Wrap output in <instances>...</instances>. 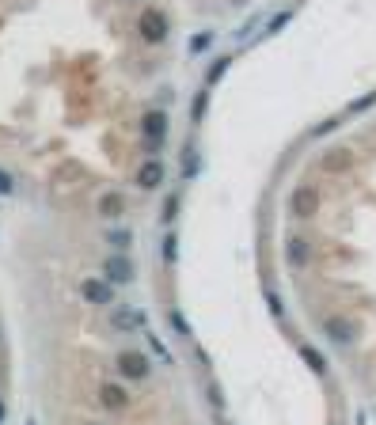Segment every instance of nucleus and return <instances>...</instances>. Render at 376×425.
<instances>
[{"instance_id": "nucleus-1", "label": "nucleus", "mask_w": 376, "mask_h": 425, "mask_svg": "<svg viewBox=\"0 0 376 425\" xmlns=\"http://www.w3.org/2000/svg\"><path fill=\"white\" fill-rule=\"evenodd\" d=\"M137 34H141V42H148V46H160V42H167V34H172V23H167V16L160 8H141Z\"/></svg>"}, {"instance_id": "nucleus-2", "label": "nucleus", "mask_w": 376, "mask_h": 425, "mask_svg": "<svg viewBox=\"0 0 376 425\" xmlns=\"http://www.w3.org/2000/svg\"><path fill=\"white\" fill-rule=\"evenodd\" d=\"M319 205H323V194H319L316 182H301V186H293V194H289V209H293V217H316Z\"/></svg>"}, {"instance_id": "nucleus-3", "label": "nucleus", "mask_w": 376, "mask_h": 425, "mask_svg": "<svg viewBox=\"0 0 376 425\" xmlns=\"http://www.w3.org/2000/svg\"><path fill=\"white\" fill-rule=\"evenodd\" d=\"M80 296L88 304H95V308H110V304H115V285L103 281V278H84L80 281Z\"/></svg>"}, {"instance_id": "nucleus-4", "label": "nucleus", "mask_w": 376, "mask_h": 425, "mask_svg": "<svg viewBox=\"0 0 376 425\" xmlns=\"http://www.w3.org/2000/svg\"><path fill=\"white\" fill-rule=\"evenodd\" d=\"M141 137L148 141V148H156L167 137V114L164 110H148V114H141Z\"/></svg>"}, {"instance_id": "nucleus-5", "label": "nucleus", "mask_w": 376, "mask_h": 425, "mask_svg": "<svg viewBox=\"0 0 376 425\" xmlns=\"http://www.w3.org/2000/svg\"><path fill=\"white\" fill-rule=\"evenodd\" d=\"M118 372H122L126 380H145L148 372H152V365H148V357H145V353L126 350V353H118Z\"/></svg>"}, {"instance_id": "nucleus-6", "label": "nucleus", "mask_w": 376, "mask_h": 425, "mask_svg": "<svg viewBox=\"0 0 376 425\" xmlns=\"http://www.w3.org/2000/svg\"><path fill=\"white\" fill-rule=\"evenodd\" d=\"M103 274H106L110 285H130V281H133V262L126 258V254H110L106 266H103Z\"/></svg>"}, {"instance_id": "nucleus-7", "label": "nucleus", "mask_w": 376, "mask_h": 425, "mask_svg": "<svg viewBox=\"0 0 376 425\" xmlns=\"http://www.w3.org/2000/svg\"><path fill=\"white\" fill-rule=\"evenodd\" d=\"M148 323L145 308H115L110 311V327L115 330H141Z\"/></svg>"}, {"instance_id": "nucleus-8", "label": "nucleus", "mask_w": 376, "mask_h": 425, "mask_svg": "<svg viewBox=\"0 0 376 425\" xmlns=\"http://www.w3.org/2000/svg\"><path fill=\"white\" fill-rule=\"evenodd\" d=\"M160 182H164V164H160L156 156L141 160V167H137V186H141V190H156Z\"/></svg>"}, {"instance_id": "nucleus-9", "label": "nucleus", "mask_w": 376, "mask_h": 425, "mask_svg": "<svg viewBox=\"0 0 376 425\" xmlns=\"http://www.w3.org/2000/svg\"><path fill=\"white\" fill-rule=\"evenodd\" d=\"M99 402H103L106 410H126L130 406V391H126L122 384H103L99 387Z\"/></svg>"}, {"instance_id": "nucleus-10", "label": "nucleus", "mask_w": 376, "mask_h": 425, "mask_svg": "<svg viewBox=\"0 0 376 425\" xmlns=\"http://www.w3.org/2000/svg\"><path fill=\"white\" fill-rule=\"evenodd\" d=\"M323 330H327V335L335 338L338 345H346V342L353 338V323H350V319H342V315H331L327 323H323Z\"/></svg>"}, {"instance_id": "nucleus-11", "label": "nucleus", "mask_w": 376, "mask_h": 425, "mask_svg": "<svg viewBox=\"0 0 376 425\" xmlns=\"http://www.w3.org/2000/svg\"><path fill=\"white\" fill-rule=\"evenodd\" d=\"M122 212H126L122 194H115V190H110V194H103V197H99V217H106V221H118Z\"/></svg>"}, {"instance_id": "nucleus-12", "label": "nucleus", "mask_w": 376, "mask_h": 425, "mask_svg": "<svg viewBox=\"0 0 376 425\" xmlns=\"http://www.w3.org/2000/svg\"><path fill=\"white\" fill-rule=\"evenodd\" d=\"M285 258L293 262L296 270H304V266H308V243H304L301 236H293V239L285 243Z\"/></svg>"}, {"instance_id": "nucleus-13", "label": "nucleus", "mask_w": 376, "mask_h": 425, "mask_svg": "<svg viewBox=\"0 0 376 425\" xmlns=\"http://www.w3.org/2000/svg\"><path fill=\"white\" fill-rule=\"evenodd\" d=\"M301 357H304V361H308V365H312V372H327V361L319 357V353L312 350V345H304V350H301Z\"/></svg>"}, {"instance_id": "nucleus-14", "label": "nucleus", "mask_w": 376, "mask_h": 425, "mask_svg": "<svg viewBox=\"0 0 376 425\" xmlns=\"http://www.w3.org/2000/svg\"><path fill=\"white\" fill-rule=\"evenodd\" d=\"M346 164H350V156H346L342 148H338L335 156H327V160H323V171H342Z\"/></svg>"}, {"instance_id": "nucleus-15", "label": "nucleus", "mask_w": 376, "mask_h": 425, "mask_svg": "<svg viewBox=\"0 0 376 425\" xmlns=\"http://www.w3.org/2000/svg\"><path fill=\"white\" fill-rule=\"evenodd\" d=\"M12 194H16V179L0 167V197H12Z\"/></svg>"}, {"instance_id": "nucleus-16", "label": "nucleus", "mask_w": 376, "mask_h": 425, "mask_svg": "<svg viewBox=\"0 0 376 425\" xmlns=\"http://www.w3.org/2000/svg\"><path fill=\"white\" fill-rule=\"evenodd\" d=\"M106 243L115 247V251H126V247H130V232H110V236H106Z\"/></svg>"}, {"instance_id": "nucleus-17", "label": "nucleus", "mask_w": 376, "mask_h": 425, "mask_svg": "<svg viewBox=\"0 0 376 425\" xmlns=\"http://www.w3.org/2000/svg\"><path fill=\"white\" fill-rule=\"evenodd\" d=\"M164 258H167V262L179 258V239H175V236H167V239H164Z\"/></svg>"}, {"instance_id": "nucleus-18", "label": "nucleus", "mask_w": 376, "mask_h": 425, "mask_svg": "<svg viewBox=\"0 0 376 425\" xmlns=\"http://www.w3.org/2000/svg\"><path fill=\"white\" fill-rule=\"evenodd\" d=\"M209 42H213V34H194V38H190V49L202 53V49H209Z\"/></svg>"}, {"instance_id": "nucleus-19", "label": "nucleus", "mask_w": 376, "mask_h": 425, "mask_svg": "<svg viewBox=\"0 0 376 425\" xmlns=\"http://www.w3.org/2000/svg\"><path fill=\"white\" fill-rule=\"evenodd\" d=\"M205 106H209V95H205V91H202V95H198V99H194V122H202V114H205Z\"/></svg>"}, {"instance_id": "nucleus-20", "label": "nucleus", "mask_w": 376, "mask_h": 425, "mask_svg": "<svg viewBox=\"0 0 376 425\" xmlns=\"http://www.w3.org/2000/svg\"><path fill=\"white\" fill-rule=\"evenodd\" d=\"M167 319H172V323H175V330H179V335H190V330H187V323H183V315H179V311H172V315H167Z\"/></svg>"}, {"instance_id": "nucleus-21", "label": "nucleus", "mask_w": 376, "mask_h": 425, "mask_svg": "<svg viewBox=\"0 0 376 425\" xmlns=\"http://www.w3.org/2000/svg\"><path fill=\"white\" fill-rule=\"evenodd\" d=\"M0 414H4V410H0Z\"/></svg>"}]
</instances>
